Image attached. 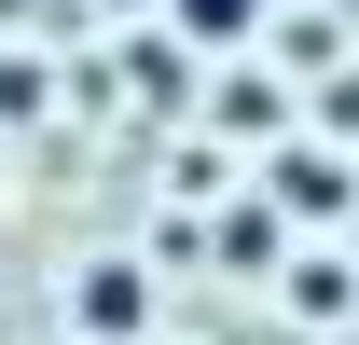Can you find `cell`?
I'll return each mask as SVG.
<instances>
[{
    "instance_id": "cell-1",
    "label": "cell",
    "mask_w": 359,
    "mask_h": 345,
    "mask_svg": "<svg viewBox=\"0 0 359 345\" xmlns=\"http://www.w3.org/2000/svg\"><path fill=\"white\" fill-rule=\"evenodd\" d=\"M69 318H83L97 345H111V332L138 345V318H152V290H138V262H83V290H69Z\"/></svg>"
},
{
    "instance_id": "cell-2",
    "label": "cell",
    "mask_w": 359,
    "mask_h": 345,
    "mask_svg": "<svg viewBox=\"0 0 359 345\" xmlns=\"http://www.w3.org/2000/svg\"><path fill=\"white\" fill-rule=\"evenodd\" d=\"M166 14H180V42L235 55V42H263V14H276V0H166Z\"/></svg>"
}]
</instances>
